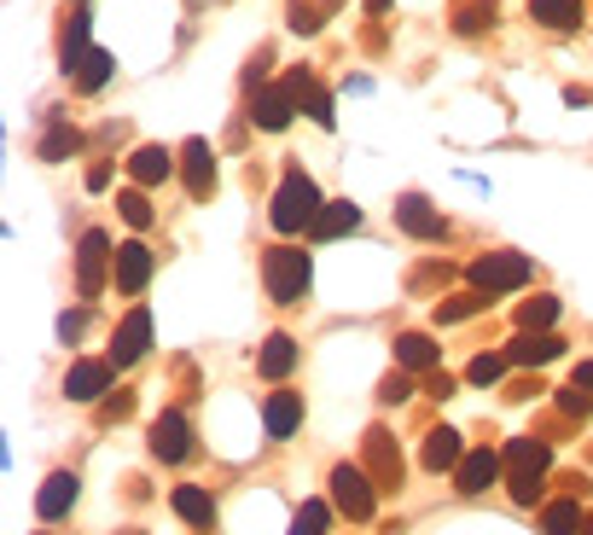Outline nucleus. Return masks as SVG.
<instances>
[{
    "mask_svg": "<svg viewBox=\"0 0 593 535\" xmlns=\"http://www.w3.org/2000/svg\"><path fill=\"white\" fill-rule=\"evenodd\" d=\"M547 443L541 437H512L506 448H501V466H506V489H512V501L518 506H535L541 501V477H547Z\"/></svg>",
    "mask_w": 593,
    "mask_h": 535,
    "instance_id": "nucleus-1",
    "label": "nucleus"
},
{
    "mask_svg": "<svg viewBox=\"0 0 593 535\" xmlns=\"http://www.w3.org/2000/svg\"><path fill=\"white\" fill-rule=\"evenodd\" d=\"M320 210H326V204H320L315 181H308V175H286V181H279V192H274L268 221L279 227V234H308Z\"/></svg>",
    "mask_w": 593,
    "mask_h": 535,
    "instance_id": "nucleus-2",
    "label": "nucleus"
},
{
    "mask_svg": "<svg viewBox=\"0 0 593 535\" xmlns=\"http://www.w3.org/2000/svg\"><path fill=\"white\" fill-rule=\"evenodd\" d=\"M518 286H530V257H524V250H483V257L472 262V291L506 297Z\"/></svg>",
    "mask_w": 593,
    "mask_h": 535,
    "instance_id": "nucleus-3",
    "label": "nucleus"
},
{
    "mask_svg": "<svg viewBox=\"0 0 593 535\" xmlns=\"http://www.w3.org/2000/svg\"><path fill=\"white\" fill-rule=\"evenodd\" d=\"M268 297L274 303H303L308 297V250H297V245H279V250H268Z\"/></svg>",
    "mask_w": 593,
    "mask_h": 535,
    "instance_id": "nucleus-4",
    "label": "nucleus"
},
{
    "mask_svg": "<svg viewBox=\"0 0 593 535\" xmlns=\"http://www.w3.org/2000/svg\"><path fill=\"white\" fill-rule=\"evenodd\" d=\"M378 483L360 472V466H332V501L344 506V518H355V524H367L373 518V506H378Z\"/></svg>",
    "mask_w": 593,
    "mask_h": 535,
    "instance_id": "nucleus-5",
    "label": "nucleus"
},
{
    "mask_svg": "<svg viewBox=\"0 0 593 535\" xmlns=\"http://www.w3.org/2000/svg\"><path fill=\"white\" fill-rule=\"evenodd\" d=\"M117 257L106 234H82V250H76V297H99L106 291V262Z\"/></svg>",
    "mask_w": 593,
    "mask_h": 535,
    "instance_id": "nucleus-6",
    "label": "nucleus"
},
{
    "mask_svg": "<svg viewBox=\"0 0 593 535\" xmlns=\"http://www.w3.org/2000/svg\"><path fill=\"white\" fill-rule=\"evenodd\" d=\"M367 477L378 489H396L402 483V448H396L391 430H367Z\"/></svg>",
    "mask_w": 593,
    "mask_h": 535,
    "instance_id": "nucleus-7",
    "label": "nucleus"
},
{
    "mask_svg": "<svg viewBox=\"0 0 593 535\" xmlns=\"http://www.w3.org/2000/svg\"><path fill=\"white\" fill-rule=\"evenodd\" d=\"M146 344H151V315L128 309V320L117 326V338H111V367H135L146 355Z\"/></svg>",
    "mask_w": 593,
    "mask_h": 535,
    "instance_id": "nucleus-8",
    "label": "nucleus"
},
{
    "mask_svg": "<svg viewBox=\"0 0 593 535\" xmlns=\"http://www.w3.org/2000/svg\"><path fill=\"white\" fill-rule=\"evenodd\" d=\"M151 454L169 460V466L187 460V454H192V425H187V414H164L158 425H151Z\"/></svg>",
    "mask_w": 593,
    "mask_h": 535,
    "instance_id": "nucleus-9",
    "label": "nucleus"
},
{
    "mask_svg": "<svg viewBox=\"0 0 593 535\" xmlns=\"http://www.w3.org/2000/svg\"><path fill=\"white\" fill-rule=\"evenodd\" d=\"M117 291L122 297H140L146 291V279H151V250L140 245V239H128V245H117Z\"/></svg>",
    "mask_w": 593,
    "mask_h": 535,
    "instance_id": "nucleus-10",
    "label": "nucleus"
},
{
    "mask_svg": "<svg viewBox=\"0 0 593 535\" xmlns=\"http://www.w3.org/2000/svg\"><path fill=\"white\" fill-rule=\"evenodd\" d=\"M111 378H117L111 361H76V367L65 373V396H70V402H93V396L111 390Z\"/></svg>",
    "mask_w": 593,
    "mask_h": 535,
    "instance_id": "nucleus-11",
    "label": "nucleus"
},
{
    "mask_svg": "<svg viewBox=\"0 0 593 535\" xmlns=\"http://www.w3.org/2000/svg\"><path fill=\"white\" fill-rule=\"evenodd\" d=\"M495 477H501V454L495 448H472L466 460H459V472H454V489L459 495H483Z\"/></svg>",
    "mask_w": 593,
    "mask_h": 535,
    "instance_id": "nucleus-12",
    "label": "nucleus"
},
{
    "mask_svg": "<svg viewBox=\"0 0 593 535\" xmlns=\"http://www.w3.org/2000/svg\"><path fill=\"white\" fill-rule=\"evenodd\" d=\"M263 425H268V437H274V443L297 437V425H303V396H297V390H274L268 407H263Z\"/></svg>",
    "mask_w": 593,
    "mask_h": 535,
    "instance_id": "nucleus-13",
    "label": "nucleus"
},
{
    "mask_svg": "<svg viewBox=\"0 0 593 535\" xmlns=\"http://www.w3.org/2000/svg\"><path fill=\"white\" fill-rule=\"evenodd\" d=\"M291 106H297V93L279 82V88H256V129H268V135H279L291 122Z\"/></svg>",
    "mask_w": 593,
    "mask_h": 535,
    "instance_id": "nucleus-14",
    "label": "nucleus"
},
{
    "mask_svg": "<svg viewBox=\"0 0 593 535\" xmlns=\"http://www.w3.org/2000/svg\"><path fill=\"white\" fill-rule=\"evenodd\" d=\"M180 158H187V192L192 198H210L216 192V151L204 140H187L180 146Z\"/></svg>",
    "mask_w": 593,
    "mask_h": 535,
    "instance_id": "nucleus-15",
    "label": "nucleus"
},
{
    "mask_svg": "<svg viewBox=\"0 0 593 535\" xmlns=\"http://www.w3.org/2000/svg\"><path fill=\"white\" fill-rule=\"evenodd\" d=\"M70 506H76V472H53V477L41 483V495H36V513H41L47 524H59Z\"/></svg>",
    "mask_w": 593,
    "mask_h": 535,
    "instance_id": "nucleus-16",
    "label": "nucleus"
},
{
    "mask_svg": "<svg viewBox=\"0 0 593 535\" xmlns=\"http://www.w3.org/2000/svg\"><path fill=\"white\" fill-rule=\"evenodd\" d=\"M396 221H402L414 239H443V216H436V204H425L419 192H407V198L396 204Z\"/></svg>",
    "mask_w": 593,
    "mask_h": 535,
    "instance_id": "nucleus-17",
    "label": "nucleus"
},
{
    "mask_svg": "<svg viewBox=\"0 0 593 535\" xmlns=\"http://www.w3.org/2000/svg\"><path fill=\"white\" fill-rule=\"evenodd\" d=\"M459 460H466V448H459V430L436 425L425 437V472H459Z\"/></svg>",
    "mask_w": 593,
    "mask_h": 535,
    "instance_id": "nucleus-18",
    "label": "nucleus"
},
{
    "mask_svg": "<svg viewBox=\"0 0 593 535\" xmlns=\"http://www.w3.org/2000/svg\"><path fill=\"white\" fill-rule=\"evenodd\" d=\"M559 355H564V338H553V333H518V344L506 349V361L541 367V361H559Z\"/></svg>",
    "mask_w": 593,
    "mask_h": 535,
    "instance_id": "nucleus-19",
    "label": "nucleus"
},
{
    "mask_svg": "<svg viewBox=\"0 0 593 535\" xmlns=\"http://www.w3.org/2000/svg\"><path fill=\"white\" fill-rule=\"evenodd\" d=\"M355 227H360V204L338 198V204H326V210L315 216L308 234H315V239H344V234H355Z\"/></svg>",
    "mask_w": 593,
    "mask_h": 535,
    "instance_id": "nucleus-20",
    "label": "nucleus"
},
{
    "mask_svg": "<svg viewBox=\"0 0 593 535\" xmlns=\"http://www.w3.org/2000/svg\"><path fill=\"white\" fill-rule=\"evenodd\" d=\"M169 506H175V513L187 518L192 529H216V501L204 495V489H192V483H180V489L169 495Z\"/></svg>",
    "mask_w": 593,
    "mask_h": 535,
    "instance_id": "nucleus-21",
    "label": "nucleus"
},
{
    "mask_svg": "<svg viewBox=\"0 0 593 535\" xmlns=\"http://www.w3.org/2000/svg\"><path fill=\"white\" fill-rule=\"evenodd\" d=\"M291 367H297V338L291 333H274L263 344V355H256V373H263V378H286Z\"/></svg>",
    "mask_w": 593,
    "mask_h": 535,
    "instance_id": "nucleus-22",
    "label": "nucleus"
},
{
    "mask_svg": "<svg viewBox=\"0 0 593 535\" xmlns=\"http://www.w3.org/2000/svg\"><path fill=\"white\" fill-rule=\"evenodd\" d=\"M169 169H175V158L164 146H140L135 158H128V175H135L140 187H158V181H169Z\"/></svg>",
    "mask_w": 593,
    "mask_h": 535,
    "instance_id": "nucleus-23",
    "label": "nucleus"
},
{
    "mask_svg": "<svg viewBox=\"0 0 593 535\" xmlns=\"http://www.w3.org/2000/svg\"><path fill=\"white\" fill-rule=\"evenodd\" d=\"M88 53H93V47H88V7H76V12H70V30H65V47H59V59H65V70L76 76Z\"/></svg>",
    "mask_w": 593,
    "mask_h": 535,
    "instance_id": "nucleus-24",
    "label": "nucleus"
},
{
    "mask_svg": "<svg viewBox=\"0 0 593 535\" xmlns=\"http://www.w3.org/2000/svg\"><path fill=\"white\" fill-rule=\"evenodd\" d=\"M530 18L547 30H576L582 23V0H530Z\"/></svg>",
    "mask_w": 593,
    "mask_h": 535,
    "instance_id": "nucleus-25",
    "label": "nucleus"
},
{
    "mask_svg": "<svg viewBox=\"0 0 593 535\" xmlns=\"http://www.w3.org/2000/svg\"><path fill=\"white\" fill-rule=\"evenodd\" d=\"M111 70H117V59L106 53V47H93V53L82 59V70H76V93H99L111 82Z\"/></svg>",
    "mask_w": 593,
    "mask_h": 535,
    "instance_id": "nucleus-26",
    "label": "nucleus"
},
{
    "mask_svg": "<svg viewBox=\"0 0 593 535\" xmlns=\"http://www.w3.org/2000/svg\"><path fill=\"white\" fill-rule=\"evenodd\" d=\"M396 361H402L407 373H425V367H436V344H431L425 333H402V338H396Z\"/></svg>",
    "mask_w": 593,
    "mask_h": 535,
    "instance_id": "nucleus-27",
    "label": "nucleus"
},
{
    "mask_svg": "<svg viewBox=\"0 0 593 535\" xmlns=\"http://www.w3.org/2000/svg\"><path fill=\"white\" fill-rule=\"evenodd\" d=\"M553 320H559V297H530L518 309V333H547Z\"/></svg>",
    "mask_w": 593,
    "mask_h": 535,
    "instance_id": "nucleus-28",
    "label": "nucleus"
},
{
    "mask_svg": "<svg viewBox=\"0 0 593 535\" xmlns=\"http://www.w3.org/2000/svg\"><path fill=\"white\" fill-rule=\"evenodd\" d=\"M488 12H495V0H459V7H454V30H459V36L488 30V23H495Z\"/></svg>",
    "mask_w": 593,
    "mask_h": 535,
    "instance_id": "nucleus-29",
    "label": "nucleus"
},
{
    "mask_svg": "<svg viewBox=\"0 0 593 535\" xmlns=\"http://www.w3.org/2000/svg\"><path fill=\"white\" fill-rule=\"evenodd\" d=\"M477 309H488V297H483V291H466V297H448V303H436V326H454V320H472Z\"/></svg>",
    "mask_w": 593,
    "mask_h": 535,
    "instance_id": "nucleus-30",
    "label": "nucleus"
},
{
    "mask_svg": "<svg viewBox=\"0 0 593 535\" xmlns=\"http://www.w3.org/2000/svg\"><path fill=\"white\" fill-rule=\"evenodd\" d=\"M541 529H547V535H576V529H582L576 501H553L547 513H541Z\"/></svg>",
    "mask_w": 593,
    "mask_h": 535,
    "instance_id": "nucleus-31",
    "label": "nucleus"
},
{
    "mask_svg": "<svg viewBox=\"0 0 593 535\" xmlns=\"http://www.w3.org/2000/svg\"><path fill=\"white\" fill-rule=\"evenodd\" d=\"M326 524H332V513H326V501H303V513H297L291 535H326Z\"/></svg>",
    "mask_w": 593,
    "mask_h": 535,
    "instance_id": "nucleus-32",
    "label": "nucleus"
},
{
    "mask_svg": "<svg viewBox=\"0 0 593 535\" xmlns=\"http://www.w3.org/2000/svg\"><path fill=\"white\" fill-rule=\"evenodd\" d=\"M65 151H76V129H65V122H53V129L41 135V158H47V164H59Z\"/></svg>",
    "mask_w": 593,
    "mask_h": 535,
    "instance_id": "nucleus-33",
    "label": "nucleus"
},
{
    "mask_svg": "<svg viewBox=\"0 0 593 535\" xmlns=\"http://www.w3.org/2000/svg\"><path fill=\"white\" fill-rule=\"evenodd\" d=\"M501 373H506V355H472V367H466L472 385H495Z\"/></svg>",
    "mask_w": 593,
    "mask_h": 535,
    "instance_id": "nucleus-34",
    "label": "nucleus"
},
{
    "mask_svg": "<svg viewBox=\"0 0 593 535\" xmlns=\"http://www.w3.org/2000/svg\"><path fill=\"white\" fill-rule=\"evenodd\" d=\"M117 204H122V221H128V227H151V204H146V192H122Z\"/></svg>",
    "mask_w": 593,
    "mask_h": 535,
    "instance_id": "nucleus-35",
    "label": "nucleus"
},
{
    "mask_svg": "<svg viewBox=\"0 0 593 535\" xmlns=\"http://www.w3.org/2000/svg\"><path fill=\"white\" fill-rule=\"evenodd\" d=\"M587 407H593V396H587L582 385H564V390H559V414H571V419H587Z\"/></svg>",
    "mask_w": 593,
    "mask_h": 535,
    "instance_id": "nucleus-36",
    "label": "nucleus"
},
{
    "mask_svg": "<svg viewBox=\"0 0 593 535\" xmlns=\"http://www.w3.org/2000/svg\"><path fill=\"white\" fill-rule=\"evenodd\" d=\"M407 396H414V385H407V373H391V378L378 385V402H407Z\"/></svg>",
    "mask_w": 593,
    "mask_h": 535,
    "instance_id": "nucleus-37",
    "label": "nucleus"
},
{
    "mask_svg": "<svg viewBox=\"0 0 593 535\" xmlns=\"http://www.w3.org/2000/svg\"><path fill=\"white\" fill-rule=\"evenodd\" d=\"M291 30L315 36V30H320V7H291Z\"/></svg>",
    "mask_w": 593,
    "mask_h": 535,
    "instance_id": "nucleus-38",
    "label": "nucleus"
},
{
    "mask_svg": "<svg viewBox=\"0 0 593 535\" xmlns=\"http://www.w3.org/2000/svg\"><path fill=\"white\" fill-rule=\"evenodd\" d=\"M425 390L443 402V396H454V378H448V373H431V385H425Z\"/></svg>",
    "mask_w": 593,
    "mask_h": 535,
    "instance_id": "nucleus-39",
    "label": "nucleus"
},
{
    "mask_svg": "<svg viewBox=\"0 0 593 535\" xmlns=\"http://www.w3.org/2000/svg\"><path fill=\"white\" fill-rule=\"evenodd\" d=\"M571 385H582V390L593 396V361H582V367H576V378H571Z\"/></svg>",
    "mask_w": 593,
    "mask_h": 535,
    "instance_id": "nucleus-40",
    "label": "nucleus"
},
{
    "mask_svg": "<svg viewBox=\"0 0 593 535\" xmlns=\"http://www.w3.org/2000/svg\"><path fill=\"white\" fill-rule=\"evenodd\" d=\"M576 535H593V518H582V529H576Z\"/></svg>",
    "mask_w": 593,
    "mask_h": 535,
    "instance_id": "nucleus-41",
    "label": "nucleus"
}]
</instances>
